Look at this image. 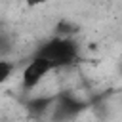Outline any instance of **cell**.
<instances>
[{
	"label": "cell",
	"mask_w": 122,
	"mask_h": 122,
	"mask_svg": "<svg viewBox=\"0 0 122 122\" xmlns=\"http://www.w3.org/2000/svg\"><path fill=\"white\" fill-rule=\"evenodd\" d=\"M40 55H42L44 59H48V61L51 63V67L67 65V63H71V61L74 59V55H76V46H74L71 40H67V38H55V40L48 42V44L42 48Z\"/></svg>",
	"instance_id": "cell-1"
},
{
	"label": "cell",
	"mask_w": 122,
	"mask_h": 122,
	"mask_svg": "<svg viewBox=\"0 0 122 122\" xmlns=\"http://www.w3.org/2000/svg\"><path fill=\"white\" fill-rule=\"evenodd\" d=\"M51 63L48 59H44L42 55L34 57L32 61H29V65L23 69V74H21V80H23V86L25 88H34L38 86L50 72H51Z\"/></svg>",
	"instance_id": "cell-2"
},
{
	"label": "cell",
	"mask_w": 122,
	"mask_h": 122,
	"mask_svg": "<svg viewBox=\"0 0 122 122\" xmlns=\"http://www.w3.org/2000/svg\"><path fill=\"white\" fill-rule=\"evenodd\" d=\"M13 72V63L8 59H0V84H4Z\"/></svg>",
	"instance_id": "cell-3"
},
{
	"label": "cell",
	"mask_w": 122,
	"mask_h": 122,
	"mask_svg": "<svg viewBox=\"0 0 122 122\" xmlns=\"http://www.w3.org/2000/svg\"><path fill=\"white\" fill-rule=\"evenodd\" d=\"M27 2V6H30V8H36V6H42V4H46L48 0H25Z\"/></svg>",
	"instance_id": "cell-4"
}]
</instances>
